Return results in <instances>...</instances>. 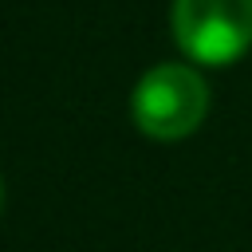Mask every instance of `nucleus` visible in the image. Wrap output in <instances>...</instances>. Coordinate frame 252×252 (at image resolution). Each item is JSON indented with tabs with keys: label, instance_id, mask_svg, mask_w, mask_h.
Instances as JSON below:
<instances>
[{
	"label": "nucleus",
	"instance_id": "nucleus-3",
	"mask_svg": "<svg viewBox=\"0 0 252 252\" xmlns=\"http://www.w3.org/2000/svg\"><path fill=\"white\" fill-rule=\"evenodd\" d=\"M0 213H4V181H0Z\"/></svg>",
	"mask_w": 252,
	"mask_h": 252
},
{
	"label": "nucleus",
	"instance_id": "nucleus-1",
	"mask_svg": "<svg viewBox=\"0 0 252 252\" xmlns=\"http://www.w3.org/2000/svg\"><path fill=\"white\" fill-rule=\"evenodd\" d=\"M209 110V87L193 67L181 63H158L150 67L130 98V114L146 138L177 142L201 126Z\"/></svg>",
	"mask_w": 252,
	"mask_h": 252
},
{
	"label": "nucleus",
	"instance_id": "nucleus-2",
	"mask_svg": "<svg viewBox=\"0 0 252 252\" xmlns=\"http://www.w3.org/2000/svg\"><path fill=\"white\" fill-rule=\"evenodd\" d=\"M177 47L209 67H224L252 47V0H173Z\"/></svg>",
	"mask_w": 252,
	"mask_h": 252
}]
</instances>
